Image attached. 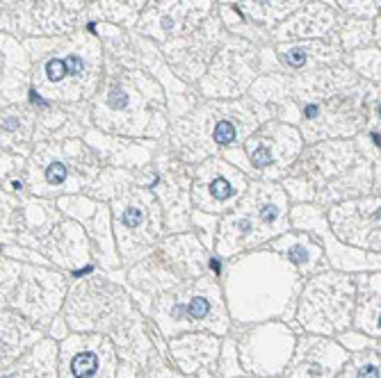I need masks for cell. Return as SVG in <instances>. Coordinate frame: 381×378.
<instances>
[{
  "mask_svg": "<svg viewBox=\"0 0 381 378\" xmlns=\"http://www.w3.org/2000/svg\"><path fill=\"white\" fill-rule=\"evenodd\" d=\"M42 340L35 328L18 313H0V370L18 360Z\"/></svg>",
  "mask_w": 381,
  "mask_h": 378,
  "instance_id": "11",
  "label": "cell"
},
{
  "mask_svg": "<svg viewBox=\"0 0 381 378\" xmlns=\"http://www.w3.org/2000/svg\"><path fill=\"white\" fill-rule=\"evenodd\" d=\"M21 267L23 265L14 263V260L0 258V310L7 308L9 294H12L16 280H18V276H21Z\"/></svg>",
  "mask_w": 381,
  "mask_h": 378,
  "instance_id": "17",
  "label": "cell"
},
{
  "mask_svg": "<svg viewBox=\"0 0 381 378\" xmlns=\"http://www.w3.org/2000/svg\"><path fill=\"white\" fill-rule=\"evenodd\" d=\"M64 276L42 267H21L16 285L9 294L7 308L16 310L35 328H46L62 303Z\"/></svg>",
  "mask_w": 381,
  "mask_h": 378,
  "instance_id": "3",
  "label": "cell"
},
{
  "mask_svg": "<svg viewBox=\"0 0 381 378\" xmlns=\"http://www.w3.org/2000/svg\"><path fill=\"white\" fill-rule=\"evenodd\" d=\"M60 378H112V346L101 335H69L60 348Z\"/></svg>",
  "mask_w": 381,
  "mask_h": 378,
  "instance_id": "7",
  "label": "cell"
},
{
  "mask_svg": "<svg viewBox=\"0 0 381 378\" xmlns=\"http://www.w3.org/2000/svg\"><path fill=\"white\" fill-rule=\"evenodd\" d=\"M315 114H318V105H308V108H306V116H308V119H313Z\"/></svg>",
  "mask_w": 381,
  "mask_h": 378,
  "instance_id": "22",
  "label": "cell"
},
{
  "mask_svg": "<svg viewBox=\"0 0 381 378\" xmlns=\"http://www.w3.org/2000/svg\"><path fill=\"white\" fill-rule=\"evenodd\" d=\"M238 139V128L231 121H217L212 130V141L217 146H226V144H233Z\"/></svg>",
  "mask_w": 381,
  "mask_h": 378,
  "instance_id": "18",
  "label": "cell"
},
{
  "mask_svg": "<svg viewBox=\"0 0 381 378\" xmlns=\"http://www.w3.org/2000/svg\"><path fill=\"white\" fill-rule=\"evenodd\" d=\"M149 378H176V376H174V374H169L167 370H160V372H153Z\"/></svg>",
  "mask_w": 381,
  "mask_h": 378,
  "instance_id": "21",
  "label": "cell"
},
{
  "mask_svg": "<svg viewBox=\"0 0 381 378\" xmlns=\"http://www.w3.org/2000/svg\"><path fill=\"white\" fill-rule=\"evenodd\" d=\"M377 317H379V283L373 292L361 301V305L356 310V326L361 324V328H365L370 335H377L379 333Z\"/></svg>",
  "mask_w": 381,
  "mask_h": 378,
  "instance_id": "15",
  "label": "cell"
},
{
  "mask_svg": "<svg viewBox=\"0 0 381 378\" xmlns=\"http://www.w3.org/2000/svg\"><path fill=\"white\" fill-rule=\"evenodd\" d=\"M297 283L295 271L272 253H253L229 269V301L236 319L256 322L279 315Z\"/></svg>",
  "mask_w": 381,
  "mask_h": 378,
  "instance_id": "1",
  "label": "cell"
},
{
  "mask_svg": "<svg viewBox=\"0 0 381 378\" xmlns=\"http://www.w3.org/2000/svg\"><path fill=\"white\" fill-rule=\"evenodd\" d=\"M306 289L325 298V303L313 301V298H301V324H306V328L331 333L347 324L351 294H354V285H351L349 278L322 276L313 280Z\"/></svg>",
  "mask_w": 381,
  "mask_h": 378,
  "instance_id": "5",
  "label": "cell"
},
{
  "mask_svg": "<svg viewBox=\"0 0 381 378\" xmlns=\"http://www.w3.org/2000/svg\"><path fill=\"white\" fill-rule=\"evenodd\" d=\"M292 353V335L288 328L270 324L244 337L242 358L244 365L256 374H274L283 370Z\"/></svg>",
  "mask_w": 381,
  "mask_h": 378,
  "instance_id": "9",
  "label": "cell"
},
{
  "mask_svg": "<svg viewBox=\"0 0 381 378\" xmlns=\"http://www.w3.org/2000/svg\"><path fill=\"white\" fill-rule=\"evenodd\" d=\"M345 360L343 348H338L336 344L318 340V337H310V340L301 342V351L295 358V363L290 365L288 376L290 378H334L336 370Z\"/></svg>",
  "mask_w": 381,
  "mask_h": 378,
  "instance_id": "10",
  "label": "cell"
},
{
  "mask_svg": "<svg viewBox=\"0 0 381 378\" xmlns=\"http://www.w3.org/2000/svg\"><path fill=\"white\" fill-rule=\"evenodd\" d=\"M62 66H64V75L66 77H78L85 71V62L78 55H66L62 57Z\"/></svg>",
  "mask_w": 381,
  "mask_h": 378,
  "instance_id": "19",
  "label": "cell"
},
{
  "mask_svg": "<svg viewBox=\"0 0 381 378\" xmlns=\"http://www.w3.org/2000/svg\"><path fill=\"white\" fill-rule=\"evenodd\" d=\"M116 226L123 232L126 244H146V237L151 235L149 228V203L146 199L131 196L123 203V208L116 210Z\"/></svg>",
  "mask_w": 381,
  "mask_h": 378,
  "instance_id": "13",
  "label": "cell"
},
{
  "mask_svg": "<svg viewBox=\"0 0 381 378\" xmlns=\"http://www.w3.org/2000/svg\"><path fill=\"white\" fill-rule=\"evenodd\" d=\"M90 178L87 171H78L71 160H64L53 146H42L32 153L25 169V189L35 196H55L62 191L80 189Z\"/></svg>",
  "mask_w": 381,
  "mask_h": 378,
  "instance_id": "6",
  "label": "cell"
},
{
  "mask_svg": "<svg viewBox=\"0 0 381 378\" xmlns=\"http://www.w3.org/2000/svg\"><path fill=\"white\" fill-rule=\"evenodd\" d=\"M176 301H164L158 310V322L164 333L190 326H210L224 331V310L217 287L199 280L188 292L176 294Z\"/></svg>",
  "mask_w": 381,
  "mask_h": 378,
  "instance_id": "4",
  "label": "cell"
},
{
  "mask_svg": "<svg viewBox=\"0 0 381 378\" xmlns=\"http://www.w3.org/2000/svg\"><path fill=\"white\" fill-rule=\"evenodd\" d=\"M340 378H379V355L375 351L361 353V358H354V363L340 374Z\"/></svg>",
  "mask_w": 381,
  "mask_h": 378,
  "instance_id": "16",
  "label": "cell"
},
{
  "mask_svg": "<svg viewBox=\"0 0 381 378\" xmlns=\"http://www.w3.org/2000/svg\"><path fill=\"white\" fill-rule=\"evenodd\" d=\"M286 62H288L290 66H301V64L306 62V55H304V51H299V48H295V51H288Z\"/></svg>",
  "mask_w": 381,
  "mask_h": 378,
  "instance_id": "20",
  "label": "cell"
},
{
  "mask_svg": "<svg viewBox=\"0 0 381 378\" xmlns=\"http://www.w3.org/2000/svg\"><path fill=\"white\" fill-rule=\"evenodd\" d=\"M274 248L281 251L290 265L299 267L304 274H313V271L320 269L322 263V248L318 244H313L310 239L301 235H286L274 241Z\"/></svg>",
  "mask_w": 381,
  "mask_h": 378,
  "instance_id": "14",
  "label": "cell"
},
{
  "mask_svg": "<svg viewBox=\"0 0 381 378\" xmlns=\"http://www.w3.org/2000/svg\"><path fill=\"white\" fill-rule=\"evenodd\" d=\"M247 189V178L222 162H208L197 171L192 185L194 206L206 212H222L236 206Z\"/></svg>",
  "mask_w": 381,
  "mask_h": 378,
  "instance_id": "8",
  "label": "cell"
},
{
  "mask_svg": "<svg viewBox=\"0 0 381 378\" xmlns=\"http://www.w3.org/2000/svg\"><path fill=\"white\" fill-rule=\"evenodd\" d=\"M55 344L51 340H39L18 360L0 370V378H55Z\"/></svg>",
  "mask_w": 381,
  "mask_h": 378,
  "instance_id": "12",
  "label": "cell"
},
{
  "mask_svg": "<svg viewBox=\"0 0 381 378\" xmlns=\"http://www.w3.org/2000/svg\"><path fill=\"white\" fill-rule=\"evenodd\" d=\"M286 194L272 185H253L236 212L224 221L219 253L231 256L242 246L260 244L286 226Z\"/></svg>",
  "mask_w": 381,
  "mask_h": 378,
  "instance_id": "2",
  "label": "cell"
}]
</instances>
